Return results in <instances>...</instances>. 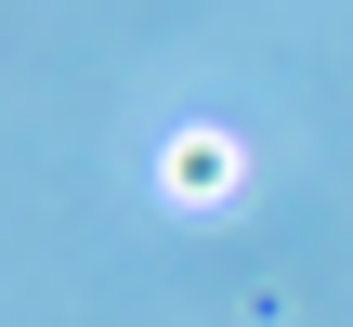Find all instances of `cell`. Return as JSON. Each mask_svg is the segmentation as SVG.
<instances>
[{
  "mask_svg": "<svg viewBox=\"0 0 353 327\" xmlns=\"http://www.w3.org/2000/svg\"><path fill=\"white\" fill-rule=\"evenodd\" d=\"M236 184H249V144H236L223 118H183V131L157 144V197H170V210H236Z\"/></svg>",
  "mask_w": 353,
  "mask_h": 327,
  "instance_id": "cell-1",
  "label": "cell"
}]
</instances>
